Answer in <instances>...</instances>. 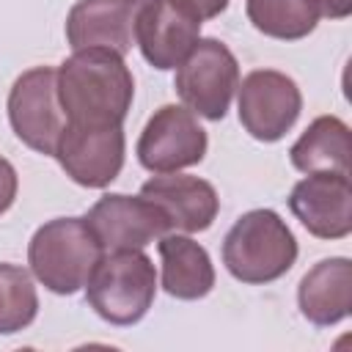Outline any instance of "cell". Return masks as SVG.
Instances as JSON below:
<instances>
[{
    "mask_svg": "<svg viewBox=\"0 0 352 352\" xmlns=\"http://www.w3.org/2000/svg\"><path fill=\"white\" fill-rule=\"evenodd\" d=\"M132 94V72L113 50H74L58 69V99L72 124H121Z\"/></svg>",
    "mask_w": 352,
    "mask_h": 352,
    "instance_id": "6da1fadb",
    "label": "cell"
},
{
    "mask_svg": "<svg viewBox=\"0 0 352 352\" xmlns=\"http://www.w3.org/2000/svg\"><path fill=\"white\" fill-rule=\"evenodd\" d=\"M297 261V239L272 209L245 212L223 239V264L242 283H270Z\"/></svg>",
    "mask_w": 352,
    "mask_h": 352,
    "instance_id": "7a4b0ae2",
    "label": "cell"
},
{
    "mask_svg": "<svg viewBox=\"0 0 352 352\" xmlns=\"http://www.w3.org/2000/svg\"><path fill=\"white\" fill-rule=\"evenodd\" d=\"M157 294V272L143 250L102 253L85 280V300L110 324L140 322Z\"/></svg>",
    "mask_w": 352,
    "mask_h": 352,
    "instance_id": "3957f363",
    "label": "cell"
},
{
    "mask_svg": "<svg viewBox=\"0 0 352 352\" xmlns=\"http://www.w3.org/2000/svg\"><path fill=\"white\" fill-rule=\"evenodd\" d=\"M99 256L102 250L82 217H55L44 223L28 245L33 275L55 294L82 289Z\"/></svg>",
    "mask_w": 352,
    "mask_h": 352,
    "instance_id": "277c9868",
    "label": "cell"
},
{
    "mask_svg": "<svg viewBox=\"0 0 352 352\" xmlns=\"http://www.w3.org/2000/svg\"><path fill=\"white\" fill-rule=\"evenodd\" d=\"M236 85L239 63L234 52L217 38H198L182 58L173 82L190 113H198L209 121H220L228 113Z\"/></svg>",
    "mask_w": 352,
    "mask_h": 352,
    "instance_id": "5b68a950",
    "label": "cell"
},
{
    "mask_svg": "<svg viewBox=\"0 0 352 352\" xmlns=\"http://www.w3.org/2000/svg\"><path fill=\"white\" fill-rule=\"evenodd\" d=\"M8 121L14 135L38 154H55L66 129V113L58 99V69L36 66L22 72L8 91Z\"/></svg>",
    "mask_w": 352,
    "mask_h": 352,
    "instance_id": "8992f818",
    "label": "cell"
},
{
    "mask_svg": "<svg viewBox=\"0 0 352 352\" xmlns=\"http://www.w3.org/2000/svg\"><path fill=\"white\" fill-rule=\"evenodd\" d=\"M124 129L121 124H72L58 138L55 160L80 187H107L124 168Z\"/></svg>",
    "mask_w": 352,
    "mask_h": 352,
    "instance_id": "52a82bcc",
    "label": "cell"
},
{
    "mask_svg": "<svg viewBox=\"0 0 352 352\" xmlns=\"http://www.w3.org/2000/svg\"><path fill=\"white\" fill-rule=\"evenodd\" d=\"M239 88V121L245 132L261 143L280 140L302 110L297 82L275 69L250 72Z\"/></svg>",
    "mask_w": 352,
    "mask_h": 352,
    "instance_id": "ba28073f",
    "label": "cell"
},
{
    "mask_svg": "<svg viewBox=\"0 0 352 352\" xmlns=\"http://www.w3.org/2000/svg\"><path fill=\"white\" fill-rule=\"evenodd\" d=\"M206 154V129L195 113L179 104H162L143 126L138 160L151 173H173L198 165Z\"/></svg>",
    "mask_w": 352,
    "mask_h": 352,
    "instance_id": "9c48e42d",
    "label": "cell"
},
{
    "mask_svg": "<svg viewBox=\"0 0 352 352\" xmlns=\"http://www.w3.org/2000/svg\"><path fill=\"white\" fill-rule=\"evenodd\" d=\"M82 220L102 253L140 250L170 231L165 214L148 198H132L124 192L102 195Z\"/></svg>",
    "mask_w": 352,
    "mask_h": 352,
    "instance_id": "30bf717a",
    "label": "cell"
},
{
    "mask_svg": "<svg viewBox=\"0 0 352 352\" xmlns=\"http://www.w3.org/2000/svg\"><path fill=\"white\" fill-rule=\"evenodd\" d=\"M201 16L184 0H146L138 8L135 38L154 69H176L201 38Z\"/></svg>",
    "mask_w": 352,
    "mask_h": 352,
    "instance_id": "8fae6325",
    "label": "cell"
},
{
    "mask_svg": "<svg viewBox=\"0 0 352 352\" xmlns=\"http://www.w3.org/2000/svg\"><path fill=\"white\" fill-rule=\"evenodd\" d=\"M294 217L319 239H344L352 231V187L349 176L308 173L289 195Z\"/></svg>",
    "mask_w": 352,
    "mask_h": 352,
    "instance_id": "7c38bea8",
    "label": "cell"
},
{
    "mask_svg": "<svg viewBox=\"0 0 352 352\" xmlns=\"http://www.w3.org/2000/svg\"><path fill=\"white\" fill-rule=\"evenodd\" d=\"M140 195L148 198L168 220V228L195 234L206 231L220 209V198L214 187L198 176L184 173H160L143 182Z\"/></svg>",
    "mask_w": 352,
    "mask_h": 352,
    "instance_id": "4fadbf2b",
    "label": "cell"
},
{
    "mask_svg": "<svg viewBox=\"0 0 352 352\" xmlns=\"http://www.w3.org/2000/svg\"><path fill=\"white\" fill-rule=\"evenodd\" d=\"M140 0H80L66 16V38L72 50H113L126 55L135 38Z\"/></svg>",
    "mask_w": 352,
    "mask_h": 352,
    "instance_id": "5bb4252c",
    "label": "cell"
},
{
    "mask_svg": "<svg viewBox=\"0 0 352 352\" xmlns=\"http://www.w3.org/2000/svg\"><path fill=\"white\" fill-rule=\"evenodd\" d=\"M297 302L302 316L319 327L346 319L352 308V261L333 256L314 264L300 280Z\"/></svg>",
    "mask_w": 352,
    "mask_h": 352,
    "instance_id": "9a60e30c",
    "label": "cell"
},
{
    "mask_svg": "<svg viewBox=\"0 0 352 352\" xmlns=\"http://www.w3.org/2000/svg\"><path fill=\"white\" fill-rule=\"evenodd\" d=\"M162 289L176 300H201L214 286V267L209 253L184 234H162Z\"/></svg>",
    "mask_w": 352,
    "mask_h": 352,
    "instance_id": "2e32d148",
    "label": "cell"
},
{
    "mask_svg": "<svg viewBox=\"0 0 352 352\" xmlns=\"http://www.w3.org/2000/svg\"><path fill=\"white\" fill-rule=\"evenodd\" d=\"M349 126L338 116H319L289 148V157L302 173L349 176Z\"/></svg>",
    "mask_w": 352,
    "mask_h": 352,
    "instance_id": "e0dca14e",
    "label": "cell"
},
{
    "mask_svg": "<svg viewBox=\"0 0 352 352\" xmlns=\"http://www.w3.org/2000/svg\"><path fill=\"white\" fill-rule=\"evenodd\" d=\"M322 16L319 0H248V19L264 36L297 41L314 33Z\"/></svg>",
    "mask_w": 352,
    "mask_h": 352,
    "instance_id": "ac0fdd59",
    "label": "cell"
},
{
    "mask_svg": "<svg viewBox=\"0 0 352 352\" xmlns=\"http://www.w3.org/2000/svg\"><path fill=\"white\" fill-rule=\"evenodd\" d=\"M38 314V294L28 270L0 264V336L25 330Z\"/></svg>",
    "mask_w": 352,
    "mask_h": 352,
    "instance_id": "d6986e66",
    "label": "cell"
},
{
    "mask_svg": "<svg viewBox=\"0 0 352 352\" xmlns=\"http://www.w3.org/2000/svg\"><path fill=\"white\" fill-rule=\"evenodd\" d=\"M16 187H19V179H16L14 165L6 157H0V214L11 209L16 198Z\"/></svg>",
    "mask_w": 352,
    "mask_h": 352,
    "instance_id": "ffe728a7",
    "label": "cell"
},
{
    "mask_svg": "<svg viewBox=\"0 0 352 352\" xmlns=\"http://www.w3.org/2000/svg\"><path fill=\"white\" fill-rule=\"evenodd\" d=\"M201 19H212V16H217L220 11H226V6H228V0H184Z\"/></svg>",
    "mask_w": 352,
    "mask_h": 352,
    "instance_id": "44dd1931",
    "label": "cell"
},
{
    "mask_svg": "<svg viewBox=\"0 0 352 352\" xmlns=\"http://www.w3.org/2000/svg\"><path fill=\"white\" fill-rule=\"evenodd\" d=\"M319 8L330 19H346L352 14V0H319Z\"/></svg>",
    "mask_w": 352,
    "mask_h": 352,
    "instance_id": "7402d4cb",
    "label": "cell"
}]
</instances>
